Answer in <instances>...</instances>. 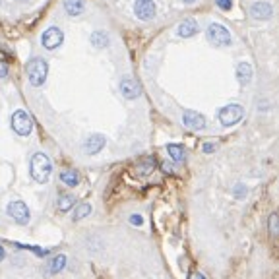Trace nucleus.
<instances>
[{
	"mask_svg": "<svg viewBox=\"0 0 279 279\" xmlns=\"http://www.w3.org/2000/svg\"><path fill=\"white\" fill-rule=\"evenodd\" d=\"M237 78H239V84L241 86H248L252 82V66L248 62H241L237 66Z\"/></svg>",
	"mask_w": 279,
	"mask_h": 279,
	"instance_id": "obj_13",
	"label": "nucleus"
},
{
	"mask_svg": "<svg viewBox=\"0 0 279 279\" xmlns=\"http://www.w3.org/2000/svg\"><path fill=\"white\" fill-rule=\"evenodd\" d=\"M270 233L273 237L277 235V213H271L270 215Z\"/></svg>",
	"mask_w": 279,
	"mask_h": 279,
	"instance_id": "obj_23",
	"label": "nucleus"
},
{
	"mask_svg": "<svg viewBox=\"0 0 279 279\" xmlns=\"http://www.w3.org/2000/svg\"><path fill=\"white\" fill-rule=\"evenodd\" d=\"M8 76V64L6 62H0V78Z\"/></svg>",
	"mask_w": 279,
	"mask_h": 279,
	"instance_id": "obj_25",
	"label": "nucleus"
},
{
	"mask_svg": "<svg viewBox=\"0 0 279 279\" xmlns=\"http://www.w3.org/2000/svg\"><path fill=\"white\" fill-rule=\"evenodd\" d=\"M183 124L190 130H202V128H206V116L196 111H184Z\"/></svg>",
	"mask_w": 279,
	"mask_h": 279,
	"instance_id": "obj_9",
	"label": "nucleus"
},
{
	"mask_svg": "<svg viewBox=\"0 0 279 279\" xmlns=\"http://www.w3.org/2000/svg\"><path fill=\"white\" fill-rule=\"evenodd\" d=\"M273 14L270 2H254L250 6V16L254 19H270Z\"/></svg>",
	"mask_w": 279,
	"mask_h": 279,
	"instance_id": "obj_12",
	"label": "nucleus"
},
{
	"mask_svg": "<svg viewBox=\"0 0 279 279\" xmlns=\"http://www.w3.org/2000/svg\"><path fill=\"white\" fill-rule=\"evenodd\" d=\"M10 124H12V130H14L18 136H29L31 134V130H33V122H31V118H29L28 113L21 111V109L12 115Z\"/></svg>",
	"mask_w": 279,
	"mask_h": 279,
	"instance_id": "obj_5",
	"label": "nucleus"
},
{
	"mask_svg": "<svg viewBox=\"0 0 279 279\" xmlns=\"http://www.w3.org/2000/svg\"><path fill=\"white\" fill-rule=\"evenodd\" d=\"M206 35H208V41L212 43L213 47H229L233 43L229 29L225 28L223 23H217V21H213V23L208 26Z\"/></svg>",
	"mask_w": 279,
	"mask_h": 279,
	"instance_id": "obj_3",
	"label": "nucleus"
},
{
	"mask_svg": "<svg viewBox=\"0 0 279 279\" xmlns=\"http://www.w3.org/2000/svg\"><path fill=\"white\" fill-rule=\"evenodd\" d=\"M60 181L66 184V186H70V188H74V186L80 184V174L74 169H66V171L60 173Z\"/></svg>",
	"mask_w": 279,
	"mask_h": 279,
	"instance_id": "obj_15",
	"label": "nucleus"
},
{
	"mask_svg": "<svg viewBox=\"0 0 279 279\" xmlns=\"http://www.w3.org/2000/svg\"><path fill=\"white\" fill-rule=\"evenodd\" d=\"M154 167H155L154 159H151V157H145V159H142L140 165H138V171H140L142 176H145V174H149L151 171H154Z\"/></svg>",
	"mask_w": 279,
	"mask_h": 279,
	"instance_id": "obj_22",
	"label": "nucleus"
},
{
	"mask_svg": "<svg viewBox=\"0 0 279 279\" xmlns=\"http://www.w3.org/2000/svg\"><path fill=\"white\" fill-rule=\"evenodd\" d=\"M74 202H76V198L72 194H62V196H58V210L60 212H68L74 206Z\"/></svg>",
	"mask_w": 279,
	"mask_h": 279,
	"instance_id": "obj_19",
	"label": "nucleus"
},
{
	"mask_svg": "<svg viewBox=\"0 0 279 279\" xmlns=\"http://www.w3.org/2000/svg\"><path fill=\"white\" fill-rule=\"evenodd\" d=\"M215 4H217V6H219L221 10H231L233 0H215Z\"/></svg>",
	"mask_w": 279,
	"mask_h": 279,
	"instance_id": "obj_24",
	"label": "nucleus"
},
{
	"mask_svg": "<svg viewBox=\"0 0 279 279\" xmlns=\"http://www.w3.org/2000/svg\"><path fill=\"white\" fill-rule=\"evenodd\" d=\"M130 223H132V225H142V223H144V217H142V215H132V217H130Z\"/></svg>",
	"mask_w": 279,
	"mask_h": 279,
	"instance_id": "obj_26",
	"label": "nucleus"
},
{
	"mask_svg": "<svg viewBox=\"0 0 279 279\" xmlns=\"http://www.w3.org/2000/svg\"><path fill=\"white\" fill-rule=\"evenodd\" d=\"M4 256H6V254H4V248H2V246H0V262L4 260Z\"/></svg>",
	"mask_w": 279,
	"mask_h": 279,
	"instance_id": "obj_30",
	"label": "nucleus"
},
{
	"mask_svg": "<svg viewBox=\"0 0 279 279\" xmlns=\"http://www.w3.org/2000/svg\"><path fill=\"white\" fill-rule=\"evenodd\" d=\"M235 192H237V196H239V198H241L242 194H244V186H242V184H239V186H237V188H235Z\"/></svg>",
	"mask_w": 279,
	"mask_h": 279,
	"instance_id": "obj_29",
	"label": "nucleus"
},
{
	"mask_svg": "<svg viewBox=\"0 0 279 279\" xmlns=\"http://www.w3.org/2000/svg\"><path fill=\"white\" fill-rule=\"evenodd\" d=\"M167 154H169V157L173 159V161H176V163H183L184 161V147L179 144H169L167 145Z\"/></svg>",
	"mask_w": 279,
	"mask_h": 279,
	"instance_id": "obj_16",
	"label": "nucleus"
},
{
	"mask_svg": "<svg viewBox=\"0 0 279 279\" xmlns=\"http://www.w3.org/2000/svg\"><path fill=\"white\" fill-rule=\"evenodd\" d=\"M47 74H48V64L43 60V58H31L28 62V78L31 82V86H43L45 80H47Z\"/></svg>",
	"mask_w": 279,
	"mask_h": 279,
	"instance_id": "obj_2",
	"label": "nucleus"
},
{
	"mask_svg": "<svg viewBox=\"0 0 279 279\" xmlns=\"http://www.w3.org/2000/svg\"><path fill=\"white\" fill-rule=\"evenodd\" d=\"M29 173H31V179L39 184H45L50 179V173H53V161L48 159L45 154H35L31 157V163H29Z\"/></svg>",
	"mask_w": 279,
	"mask_h": 279,
	"instance_id": "obj_1",
	"label": "nucleus"
},
{
	"mask_svg": "<svg viewBox=\"0 0 279 279\" xmlns=\"http://www.w3.org/2000/svg\"><path fill=\"white\" fill-rule=\"evenodd\" d=\"M155 12H157V8H155L154 0H136V4H134L136 18H140V19H144V21H147V19L154 18Z\"/></svg>",
	"mask_w": 279,
	"mask_h": 279,
	"instance_id": "obj_8",
	"label": "nucleus"
},
{
	"mask_svg": "<svg viewBox=\"0 0 279 279\" xmlns=\"http://www.w3.org/2000/svg\"><path fill=\"white\" fill-rule=\"evenodd\" d=\"M188 279H206V277H204L200 271H192V273L188 275Z\"/></svg>",
	"mask_w": 279,
	"mask_h": 279,
	"instance_id": "obj_28",
	"label": "nucleus"
},
{
	"mask_svg": "<svg viewBox=\"0 0 279 279\" xmlns=\"http://www.w3.org/2000/svg\"><path fill=\"white\" fill-rule=\"evenodd\" d=\"M19 2H28V0H19Z\"/></svg>",
	"mask_w": 279,
	"mask_h": 279,
	"instance_id": "obj_32",
	"label": "nucleus"
},
{
	"mask_svg": "<svg viewBox=\"0 0 279 279\" xmlns=\"http://www.w3.org/2000/svg\"><path fill=\"white\" fill-rule=\"evenodd\" d=\"M91 213V206L89 204H80L76 210H74V215H72V219L74 221H80V219H84Z\"/></svg>",
	"mask_w": 279,
	"mask_h": 279,
	"instance_id": "obj_20",
	"label": "nucleus"
},
{
	"mask_svg": "<svg viewBox=\"0 0 279 279\" xmlns=\"http://www.w3.org/2000/svg\"><path fill=\"white\" fill-rule=\"evenodd\" d=\"M202 149L206 151V154H212L213 149H215V144H204V145H202Z\"/></svg>",
	"mask_w": 279,
	"mask_h": 279,
	"instance_id": "obj_27",
	"label": "nucleus"
},
{
	"mask_svg": "<svg viewBox=\"0 0 279 279\" xmlns=\"http://www.w3.org/2000/svg\"><path fill=\"white\" fill-rule=\"evenodd\" d=\"M183 2H186V4H192V2H196V0H183Z\"/></svg>",
	"mask_w": 279,
	"mask_h": 279,
	"instance_id": "obj_31",
	"label": "nucleus"
},
{
	"mask_svg": "<svg viewBox=\"0 0 279 279\" xmlns=\"http://www.w3.org/2000/svg\"><path fill=\"white\" fill-rule=\"evenodd\" d=\"M196 33H198V23H196V19L188 18L179 26V35H181V37H192Z\"/></svg>",
	"mask_w": 279,
	"mask_h": 279,
	"instance_id": "obj_14",
	"label": "nucleus"
},
{
	"mask_svg": "<svg viewBox=\"0 0 279 279\" xmlns=\"http://www.w3.org/2000/svg\"><path fill=\"white\" fill-rule=\"evenodd\" d=\"M64 8L70 16H80L84 12V2L82 0H64Z\"/></svg>",
	"mask_w": 279,
	"mask_h": 279,
	"instance_id": "obj_17",
	"label": "nucleus"
},
{
	"mask_svg": "<svg viewBox=\"0 0 279 279\" xmlns=\"http://www.w3.org/2000/svg\"><path fill=\"white\" fill-rule=\"evenodd\" d=\"M91 45L95 48H105L109 45V35H107L105 31H95V33H91Z\"/></svg>",
	"mask_w": 279,
	"mask_h": 279,
	"instance_id": "obj_18",
	"label": "nucleus"
},
{
	"mask_svg": "<svg viewBox=\"0 0 279 279\" xmlns=\"http://www.w3.org/2000/svg\"><path fill=\"white\" fill-rule=\"evenodd\" d=\"M62 41H64V33L60 31L58 28H48L43 31V35H41V45L48 50H55L62 45Z\"/></svg>",
	"mask_w": 279,
	"mask_h": 279,
	"instance_id": "obj_6",
	"label": "nucleus"
},
{
	"mask_svg": "<svg viewBox=\"0 0 279 279\" xmlns=\"http://www.w3.org/2000/svg\"><path fill=\"white\" fill-rule=\"evenodd\" d=\"M64 268H66V256H57V258L50 260L48 271H50V273H58V271H62Z\"/></svg>",
	"mask_w": 279,
	"mask_h": 279,
	"instance_id": "obj_21",
	"label": "nucleus"
},
{
	"mask_svg": "<svg viewBox=\"0 0 279 279\" xmlns=\"http://www.w3.org/2000/svg\"><path fill=\"white\" fill-rule=\"evenodd\" d=\"M120 91H122V95L126 99H136V97H140V86H138V82H136L134 78L126 76L122 78V82H120Z\"/></svg>",
	"mask_w": 279,
	"mask_h": 279,
	"instance_id": "obj_10",
	"label": "nucleus"
},
{
	"mask_svg": "<svg viewBox=\"0 0 279 279\" xmlns=\"http://www.w3.org/2000/svg\"><path fill=\"white\" fill-rule=\"evenodd\" d=\"M103 147H105V136H101V134L89 136L86 142H84V151H86L87 155L99 154Z\"/></svg>",
	"mask_w": 279,
	"mask_h": 279,
	"instance_id": "obj_11",
	"label": "nucleus"
},
{
	"mask_svg": "<svg viewBox=\"0 0 279 279\" xmlns=\"http://www.w3.org/2000/svg\"><path fill=\"white\" fill-rule=\"evenodd\" d=\"M242 116H244V109L241 105H237V103L225 105L217 113V118H219V122L223 126H235L237 122H241Z\"/></svg>",
	"mask_w": 279,
	"mask_h": 279,
	"instance_id": "obj_4",
	"label": "nucleus"
},
{
	"mask_svg": "<svg viewBox=\"0 0 279 279\" xmlns=\"http://www.w3.org/2000/svg\"><path fill=\"white\" fill-rule=\"evenodd\" d=\"M8 215L19 225H26L29 221V210L21 200H14L8 204Z\"/></svg>",
	"mask_w": 279,
	"mask_h": 279,
	"instance_id": "obj_7",
	"label": "nucleus"
}]
</instances>
